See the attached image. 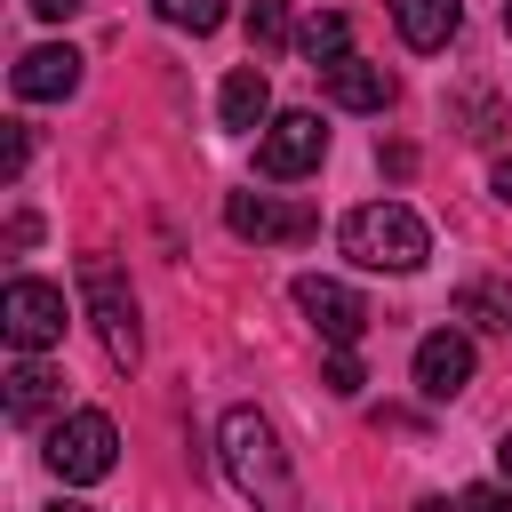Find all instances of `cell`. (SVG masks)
<instances>
[{"mask_svg": "<svg viewBox=\"0 0 512 512\" xmlns=\"http://www.w3.org/2000/svg\"><path fill=\"white\" fill-rule=\"evenodd\" d=\"M216 448H224L232 488H240L256 512H296V472H288V448H280V432H272L264 408H224Z\"/></svg>", "mask_w": 512, "mask_h": 512, "instance_id": "cell-1", "label": "cell"}, {"mask_svg": "<svg viewBox=\"0 0 512 512\" xmlns=\"http://www.w3.org/2000/svg\"><path fill=\"white\" fill-rule=\"evenodd\" d=\"M336 240H344V256H352L360 272H416V264L432 256V232H424V216H416L408 200H368V208H352Z\"/></svg>", "mask_w": 512, "mask_h": 512, "instance_id": "cell-2", "label": "cell"}, {"mask_svg": "<svg viewBox=\"0 0 512 512\" xmlns=\"http://www.w3.org/2000/svg\"><path fill=\"white\" fill-rule=\"evenodd\" d=\"M112 464H120V432H112L104 408H72V416H56V432H48V472H56V480L96 488Z\"/></svg>", "mask_w": 512, "mask_h": 512, "instance_id": "cell-3", "label": "cell"}, {"mask_svg": "<svg viewBox=\"0 0 512 512\" xmlns=\"http://www.w3.org/2000/svg\"><path fill=\"white\" fill-rule=\"evenodd\" d=\"M80 296H88V320H96L112 368H136V360H144V328H136V296H128V280H120L104 256H88V264H80Z\"/></svg>", "mask_w": 512, "mask_h": 512, "instance_id": "cell-4", "label": "cell"}, {"mask_svg": "<svg viewBox=\"0 0 512 512\" xmlns=\"http://www.w3.org/2000/svg\"><path fill=\"white\" fill-rule=\"evenodd\" d=\"M64 288H48V280H8L0 288V336L32 360V352H48V344H64Z\"/></svg>", "mask_w": 512, "mask_h": 512, "instance_id": "cell-5", "label": "cell"}, {"mask_svg": "<svg viewBox=\"0 0 512 512\" xmlns=\"http://www.w3.org/2000/svg\"><path fill=\"white\" fill-rule=\"evenodd\" d=\"M320 152H328L320 112H272V128L256 136V176H272V184L312 176V168H320Z\"/></svg>", "mask_w": 512, "mask_h": 512, "instance_id": "cell-6", "label": "cell"}, {"mask_svg": "<svg viewBox=\"0 0 512 512\" xmlns=\"http://www.w3.org/2000/svg\"><path fill=\"white\" fill-rule=\"evenodd\" d=\"M296 312L328 336V352H352V344L368 336V304H360L344 280H328V272H304V280H296Z\"/></svg>", "mask_w": 512, "mask_h": 512, "instance_id": "cell-7", "label": "cell"}, {"mask_svg": "<svg viewBox=\"0 0 512 512\" xmlns=\"http://www.w3.org/2000/svg\"><path fill=\"white\" fill-rule=\"evenodd\" d=\"M224 224H232L240 240H256V248H264V240H304L320 216H312V208H296V200H272V192H232V200H224Z\"/></svg>", "mask_w": 512, "mask_h": 512, "instance_id": "cell-8", "label": "cell"}, {"mask_svg": "<svg viewBox=\"0 0 512 512\" xmlns=\"http://www.w3.org/2000/svg\"><path fill=\"white\" fill-rule=\"evenodd\" d=\"M464 384H472V336L432 328V336L416 344V392H424V400H456Z\"/></svg>", "mask_w": 512, "mask_h": 512, "instance_id": "cell-9", "label": "cell"}, {"mask_svg": "<svg viewBox=\"0 0 512 512\" xmlns=\"http://www.w3.org/2000/svg\"><path fill=\"white\" fill-rule=\"evenodd\" d=\"M320 88H328V104H344V112H384V104H392V72H384V64H368V56L328 64V72H320Z\"/></svg>", "mask_w": 512, "mask_h": 512, "instance_id": "cell-10", "label": "cell"}, {"mask_svg": "<svg viewBox=\"0 0 512 512\" xmlns=\"http://www.w3.org/2000/svg\"><path fill=\"white\" fill-rule=\"evenodd\" d=\"M216 120L240 128V136H248V128L264 136V128H272V80H264V64H240V72L216 88Z\"/></svg>", "mask_w": 512, "mask_h": 512, "instance_id": "cell-11", "label": "cell"}, {"mask_svg": "<svg viewBox=\"0 0 512 512\" xmlns=\"http://www.w3.org/2000/svg\"><path fill=\"white\" fill-rule=\"evenodd\" d=\"M16 96L24 104H48V96H72L80 88V56L72 48H32V56H16Z\"/></svg>", "mask_w": 512, "mask_h": 512, "instance_id": "cell-12", "label": "cell"}, {"mask_svg": "<svg viewBox=\"0 0 512 512\" xmlns=\"http://www.w3.org/2000/svg\"><path fill=\"white\" fill-rule=\"evenodd\" d=\"M392 24H400L408 48H448L456 24H464V8L456 0H392Z\"/></svg>", "mask_w": 512, "mask_h": 512, "instance_id": "cell-13", "label": "cell"}, {"mask_svg": "<svg viewBox=\"0 0 512 512\" xmlns=\"http://www.w3.org/2000/svg\"><path fill=\"white\" fill-rule=\"evenodd\" d=\"M56 400H64V376H56V368H40V360H16V368H8V416H16V424L48 416Z\"/></svg>", "mask_w": 512, "mask_h": 512, "instance_id": "cell-14", "label": "cell"}, {"mask_svg": "<svg viewBox=\"0 0 512 512\" xmlns=\"http://www.w3.org/2000/svg\"><path fill=\"white\" fill-rule=\"evenodd\" d=\"M456 320L504 336V328H512V288H504V280H464V288H456Z\"/></svg>", "mask_w": 512, "mask_h": 512, "instance_id": "cell-15", "label": "cell"}, {"mask_svg": "<svg viewBox=\"0 0 512 512\" xmlns=\"http://www.w3.org/2000/svg\"><path fill=\"white\" fill-rule=\"evenodd\" d=\"M296 48L312 56V72H328V64H344V56H352V24H344V16H312V24L296 32Z\"/></svg>", "mask_w": 512, "mask_h": 512, "instance_id": "cell-16", "label": "cell"}, {"mask_svg": "<svg viewBox=\"0 0 512 512\" xmlns=\"http://www.w3.org/2000/svg\"><path fill=\"white\" fill-rule=\"evenodd\" d=\"M152 16L176 24V32H216L224 24V0H152Z\"/></svg>", "mask_w": 512, "mask_h": 512, "instance_id": "cell-17", "label": "cell"}, {"mask_svg": "<svg viewBox=\"0 0 512 512\" xmlns=\"http://www.w3.org/2000/svg\"><path fill=\"white\" fill-rule=\"evenodd\" d=\"M248 40H256V48H280V40H288V8H280V0H256V8H248Z\"/></svg>", "mask_w": 512, "mask_h": 512, "instance_id": "cell-18", "label": "cell"}, {"mask_svg": "<svg viewBox=\"0 0 512 512\" xmlns=\"http://www.w3.org/2000/svg\"><path fill=\"white\" fill-rule=\"evenodd\" d=\"M320 384H328L336 400H352V392L368 384V376H360V352H328V368H320Z\"/></svg>", "mask_w": 512, "mask_h": 512, "instance_id": "cell-19", "label": "cell"}, {"mask_svg": "<svg viewBox=\"0 0 512 512\" xmlns=\"http://www.w3.org/2000/svg\"><path fill=\"white\" fill-rule=\"evenodd\" d=\"M456 504H464V512H512V488H464Z\"/></svg>", "mask_w": 512, "mask_h": 512, "instance_id": "cell-20", "label": "cell"}, {"mask_svg": "<svg viewBox=\"0 0 512 512\" xmlns=\"http://www.w3.org/2000/svg\"><path fill=\"white\" fill-rule=\"evenodd\" d=\"M24 152H32V136L8 120V152H0V176H16V168H24Z\"/></svg>", "mask_w": 512, "mask_h": 512, "instance_id": "cell-21", "label": "cell"}, {"mask_svg": "<svg viewBox=\"0 0 512 512\" xmlns=\"http://www.w3.org/2000/svg\"><path fill=\"white\" fill-rule=\"evenodd\" d=\"M32 16H48V24H64V16H80V0H24Z\"/></svg>", "mask_w": 512, "mask_h": 512, "instance_id": "cell-22", "label": "cell"}, {"mask_svg": "<svg viewBox=\"0 0 512 512\" xmlns=\"http://www.w3.org/2000/svg\"><path fill=\"white\" fill-rule=\"evenodd\" d=\"M488 184H496V200H512V160H496V176H488Z\"/></svg>", "mask_w": 512, "mask_h": 512, "instance_id": "cell-23", "label": "cell"}, {"mask_svg": "<svg viewBox=\"0 0 512 512\" xmlns=\"http://www.w3.org/2000/svg\"><path fill=\"white\" fill-rule=\"evenodd\" d=\"M416 512H464V504H440V496H424V504H416Z\"/></svg>", "mask_w": 512, "mask_h": 512, "instance_id": "cell-24", "label": "cell"}, {"mask_svg": "<svg viewBox=\"0 0 512 512\" xmlns=\"http://www.w3.org/2000/svg\"><path fill=\"white\" fill-rule=\"evenodd\" d=\"M496 464H504V472H512V432H504V440H496Z\"/></svg>", "mask_w": 512, "mask_h": 512, "instance_id": "cell-25", "label": "cell"}, {"mask_svg": "<svg viewBox=\"0 0 512 512\" xmlns=\"http://www.w3.org/2000/svg\"><path fill=\"white\" fill-rule=\"evenodd\" d=\"M56 512H96V504H56Z\"/></svg>", "mask_w": 512, "mask_h": 512, "instance_id": "cell-26", "label": "cell"}, {"mask_svg": "<svg viewBox=\"0 0 512 512\" xmlns=\"http://www.w3.org/2000/svg\"><path fill=\"white\" fill-rule=\"evenodd\" d=\"M504 32H512V8H504Z\"/></svg>", "mask_w": 512, "mask_h": 512, "instance_id": "cell-27", "label": "cell"}]
</instances>
